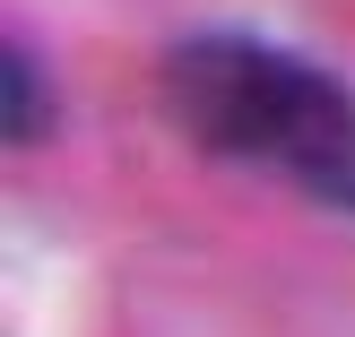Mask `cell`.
<instances>
[{"label":"cell","mask_w":355,"mask_h":337,"mask_svg":"<svg viewBox=\"0 0 355 337\" xmlns=\"http://www.w3.org/2000/svg\"><path fill=\"white\" fill-rule=\"evenodd\" d=\"M165 113L200 156L355 217V86L312 52L260 35H191L165 61Z\"/></svg>","instance_id":"6da1fadb"},{"label":"cell","mask_w":355,"mask_h":337,"mask_svg":"<svg viewBox=\"0 0 355 337\" xmlns=\"http://www.w3.org/2000/svg\"><path fill=\"white\" fill-rule=\"evenodd\" d=\"M9 138L17 147H35V138H44V69H35V52L26 44H9Z\"/></svg>","instance_id":"7a4b0ae2"}]
</instances>
